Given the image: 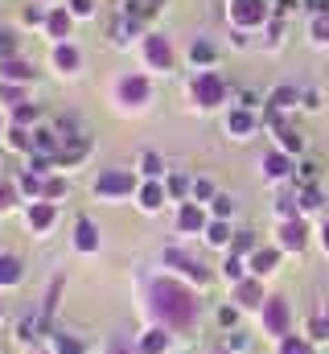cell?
<instances>
[{"label":"cell","instance_id":"cell-1","mask_svg":"<svg viewBox=\"0 0 329 354\" xmlns=\"http://www.w3.org/2000/svg\"><path fill=\"white\" fill-rule=\"evenodd\" d=\"M144 309H149L153 326H164V330L177 334V330H189V326L198 322L202 301H198L194 284H185V280H177V276H157V280H149V288H144Z\"/></svg>","mask_w":329,"mask_h":354},{"label":"cell","instance_id":"cell-2","mask_svg":"<svg viewBox=\"0 0 329 354\" xmlns=\"http://www.w3.org/2000/svg\"><path fill=\"white\" fill-rule=\"evenodd\" d=\"M259 334L272 338V342H284L292 334V305H288V297L272 292L263 301V309H259Z\"/></svg>","mask_w":329,"mask_h":354},{"label":"cell","instance_id":"cell-3","mask_svg":"<svg viewBox=\"0 0 329 354\" xmlns=\"http://www.w3.org/2000/svg\"><path fill=\"white\" fill-rule=\"evenodd\" d=\"M161 268H169L177 280H185V284H198V288H206V284L214 280V272L202 264V260H194L185 248H164V252H161Z\"/></svg>","mask_w":329,"mask_h":354},{"label":"cell","instance_id":"cell-4","mask_svg":"<svg viewBox=\"0 0 329 354\" xmlns=\"http://www.w3.org/2000/svg\"><path fill=\"white\" fill-rule=\"evenodd\" d=\"M91 189H95V198H103V202H120V198L136 194L140 185H136V174H132V169H103V174L91 181Z\"/></svg>","mask_w":329,"mask_h":354},{"label":"cell","instance_id":"cell-5","mask_svg":"<svg viewBox=\"0 0 329 354\" xmlns=\"http://www.w3.org/2000/svg\"><path fill=\"white\" fill-rule=\"evenodd\" d=\"M189 91H194V103H198V107H206V111H210V107H218V103H227V83H223L214 71H202V75L194 79V87H189Z\"/></svg>","mask_w":329,"mask_h":354},{"label":"cell","instance_id":"cell-6","mask_svg":"<svg viewBox=\"0 0 329 354\" xmlns=\"http://www.w3.org/2000/svg\"><path fill=\"white\" fill-rule=\"evenodd\" d=\"M276 248H280V252H292V256H301V252L309 248V223H305V218L280 223V227H276Z\"/></svg>","mask_w":329,"mask_h":354},{"label":"cell","instance_id":"cell-7","mask_svg":"<svg viewBox=\"0 0 329 354\" xmlns=\"http://www.w3.org/2000/svg\"><path fill=\"white\" fill-rule=\"evenodd\" d=\"M227 17H231L239 29H255V25L267 21V4H263V0H231Z\"/></svg>","mask_w":329,"mask_h":354},{"label":"cell","instance_id":"cell-8","mask_svg":"<svg viewBox=\"0 0 329 354\" xmlns=\"http://www.w3.org/2000/svg\"><path fill=\"white\" fill-rule=\"evenodd\" d=\"M115 95H120V103H124V107H144V103H149V95H153V87H149V79H144V75H124V79L115 83Z\"/></svg>","mask_w":329,"mask_h":354},{"label":"cell","instance_id":"cell-9","mask_svg":"<svg viewBox=\"0 0 329 354\" xmlns=\"http://www.w3.org/2000/svg\"><path fill=\"white\" fill-rule=\"evenodd\" d=\"M259 174L263 181H272V185H280V181H288V177L297 174V165H292V157L288 153H280V149H272L263 161H259Z\"/></svg>","mask_w":329,"mask_h":354},{"label":"cell","instance_id":"cell-10","mask_svg":"<svg viewBox=\"0 0 329 354\" xmlns=\"http://www.w3.org/2000/svg\"><path fill=\"white\" fill-rule=\"evenodd\" d=\"M140 50H144V62H149L153 71H173V46H169V37H161V33H149Z\"/></svg>","mask_w":329,"mask_h":354},{"label":"cell","instance_id":"cell-11","mask_svg":"<svg viewBox=\"0 0 329 354\" xmlns=\"http://www.w3.org/2000/svg\"><path fill=\"white\" fill-rule=\"evenodd\" d=\"M25 223H29L33 235H50L54 223H58V206H54V202H33V206L25 210Z\"/></svg>","mask_w":329,"mask_h":354},{"label":"cell","instance_id":"cell-12","mask_svg":"<svg viewBox=\"0 0 329 354\" xmlns=\"http://www.w3.org/2000/svg\"><path fill=\"white\" fill-rule=\"evenodd\" d=\"M206 227H210L206 210H202L198 202H181V210H177V231H181V235H206Z\"/></svg>","mask_w":329,"mask_h":354},{"label":"cell","instance_id":"cell-13","mask_svg":"<svg viewBox=\"0 0 329 354\" xmlns=\"http://www.w3.org/2000/svg\"><path fill=\"white\" fill-rule=\"evenodd\" d=\"M136 351L140 354H169L173 351V330H164V326H149V330H140Z\"/></svg>","mask_w":329,"mask_h":354},{"label":"cell","instance_id":"cell-14","mask_svg":"<svg viewBox=\"0 0 329 354\" xmlns=\"http://www.w3.org/2000/svg\"><path fill=\"white\" fill-rule=\"evenodd\" d=\"M280 248H259L255 256H247V272L255 276V280H267V276H276L280 272Z\"/></svg>","mask_w":329,"mask_h":354},{"label":"cell","instance_id":"cell-15","mask_svg":"<svg viewBox=\"0 0 329 354\" xmlns=\"http://www.w3.org/2000/svg\"><path fill=\"white\" fill-rule=\"evenodd\" d=\"M231 292H235V305H239L243 313H247V309H255V313H259V309H263V301H267L263 280H255V276H247L243 284H235Z\"/></svg>","mask_w":329,"mask_h":354},{"label":"cell","instance_id":"cell-16","mask_svg":"<svg viewBox=\"0 0 329 354\" xmlns=\"http://www.w3.org/2000/svg\"><path fill=\"white\" fill-rule=\"evenodd\" d=\"M41 334H54V330H50V322H46L41 313H25V317L17 322V334H12V338H17L21 346H33Z\"/></svg>","mask_w":329,"mask_h":354},{"label":"cell","instance_id":"cell-17","mask_svg":"<svg viewBox=\"0 0 329 354\" xmlns=\"http://www.w3.org/2000/svg\"><path fill=\"white\" fill-rule=\"evenodd\" d=\"M164 202H169V189H164V181H144V185L136 189V206H140L144 214H157Z\"/></svg>","mask_w":329,"mask_h":354},{"label":"cell","instance_id":"cell-18","mask_svg":"<svg viewBox=\"0 0 329 354\" xmlns=\"http://www.w3.org/2000/svg\"><path fill=\"white\" fill-rule=\"evenodd\" d=\"M223 128H227V132H231L235 140H247V136H251V132L259 128V120H255V115H251L247 107H231V115L223 120Z\"/></svg>","mask_w":329,"mask_h":354},{"label":"cell","instance_id":"cell-19","mask_svg":"<svg viewBox=\"0 0 329 354\" xmlns=\"http://www.w3.org/2000/svg\"><path fill=\"white\" fill-rule=\"evenodd\" d=\"M75 252H82V256H95L99 252V227L91 218H79L75 223Z\"/></svg>","mask_w":329,"mask_h":354},{"label":"cell","instance_id":"cell-20","mask_svg":"<svg viewBox=\"0 0 329 354\" xmlns=\"http://www.w3.org/2000/svg\"><path fill=\"white\" fill-rule=\"evenodd\" d=\"M210 248H218V252H231V239H235V231H231V223L227 218H210V227H206V235H202Z\"/></svg>","mask_w":329,"mask_h":354},{"label":"cell","instance_id":"cell-21","mask_svg":"<svg viewBox=\"0 0 329 354\" xmlns=\"http://www.w3.org/2000/svg\"><path fill=\"white\" fill-rule=\"evenodd\" d=\"M46 181L50 177L33 174V169H25V174L17 177V189H21V198H29V202H41V194H46Z\"/></svg>","mask_w":329,"mask_h":354},{"label":"cell","instance_id":"cell-22","mask_svg":"<svg viewBox=\"0 0 329 354\" xmlns=\"http://www.w3.org/2000/svg\"><path fill=\"white\" fill-rule=\"evenodd\" d=\"M218 276L235 288V284H243L251 272H247V260H239V256H231V252H227V256H223V264H218Z\"/></svg>","mask_w":329,"mask_h":354},{"label":"cell","instance_id":"cell-23","mask_svg":"<svg viewBox=\"0 0 329 354\" xmlns=\"http://www.w3.org/2000/svg\"><path fill=\"white\" fill-rule=\"evenodd\" d=\"M0 83H33V66L21 58H8L0 62Z\"/></svg>","mask_w":329,"mask_h":354},{"label":"cell","instance_id":"cell-24","mask_svg":"<svg viewBox=\"0 0 329 354\" xmlns=\"http://www.w3.org/2000/svg\"><path fill=\"white\" fill-rule=\"evenodd\" d=\"M50 354H86V342L66 334V330H54L50 334Z\"/></svg>","mask_w":329,"mask_h":354},{"label":"cell","instance_id":"cell-25","mask_svg":"<svg viewBox=\"0 0 329 354\" xmlns=\"http://www.w3.org/2000/svg\"><path fill=\"white\" fill-rule=\"evenodd\" d=\"M21 280H25L21 260H17V256H0V292H4V288H17Z\"/></svg>","mask_w":329,"mask_h":354},{"label":"cell","instance_id":"cell-26","mask_svg":"<svg viewBox=\"0 0 329 354\" xmlns=\"http://www.w3.org/2000/svg\"><path fill=\"white\" fill-rule=\"evenodd\" d=\"M79 62H82V54L70 46V41H62V46L54 50V66H58L62 75H75V71H79Z\"/></svg>","mask_w":329,"mask_h":354},{"label":"cell","instance_id":"cell-27","mask_svg":"<svg viewBox=\"0 0 329 354\" xmlns=\"http://www.w3.org/2000/svg\"><path fill=\"white\" fill-rule=\"evenodd\" d=\"M276 136H280V153H288V157L305 149V136H301L292 124H280V128H276Z\"/></svg>","mask_w":329,"mask_h":354},{"label":"cell","instance_id":"cell-28","mask_svg":"<svg viewBox=\"0 0 329 354\" xmlns=\"http://www.w3.org/2000/svg\"><path fill=\"white\" fill-rule=\"evenodd\" d=\"M255 252H259V239H255V231H235V239H231V256L247 260V256H255Z\"/></svg>","mask_w":329,"mask_h":354},{"label":"cell","instance_id":"cell-29","mask_svg":"<svg viewBox=\"0 0 329 354\" xmlns=\"http://www.w3.org/2000/svg\"><path fill=\"white\" fill-rule=\"evenodd\" d=\"M297 99H301L297 87H276L267 95V107H272V111H288V107H297Z\"/></svg>","mask_w":329,"mask_h":354},{"label":"cell","instance_id":"cell-30","mask_svg":"<svg viewBox=\"0 0 329 354\" xmlns=\"http://www.w3.org/2000/svg\"><path fill=\"white\" fill-rule=\"evenodd\" d=\"M46 29H50V37H70V29H75V17L70 12H50V21H46Z\"/></svg>","mask_w":329,"mask_h":354},{"label":"cell","instance_id":"cell-31","mask_svg":"<svg viewBox=\"0 0 329 354\" xmlns=\"http://www.w3.org/2000/svg\"><path fill=\"white\" fill-rule=\"evenodd\" d=\"M214 194H218V189H214L210 177H194V185H189V202L202 206V202H214Z\"/></svg>","mask_w":329,"mask_h":354},{"label":"cell","instance_id":"cell-32","mask_svg":"<svg viewBox=\"0 0 329 354\" xmlns=\"http://www.w3.org/2000/svg\"><path fill=\"white\" fill-rule=\"evenodd\" d=\"M239 317H243V309H239V305H218V309H214V322H218L227 334H231V330H239Z\"/></svg>","mask_w":329,"mask_h":354},{"label":"cell","instance_id":"cell-33","mask_svg":"<svg viewBox=\"0 0 329 354\" xmlns=\"http://www.w3.org/2000/svg\"><path fill=\"white\" fill-rule=\"evenodd\" d=\"M276 354H313V342L301 334H288L284 342H276Z\"/></svg>","mask_w":329,"mask_h":354},{"label":"cell","instance_id":"cell-34","mask_svg":"<svg viewBox=\"0 0 329 354\" xmlns=\"http://www.w3.org/2000/svg\"><path fill=\"white\" fill-rule=\"evenodd\" d=\"M189 62H194V66H210V62H214V46L194 37V41H189Z\"/></svg>","mask_w":329,"mask_h":354},{"label":"cell","instance_id":"cell-35","mask_svg":"<svg viewBox=\"0 0 329 354\" xmlns=\"http://www.w3.org/2000/svg\"><path fill=\"white\" fill-rule=\"evenodd\" d=\"M140 174L149 177V181H161V174H164V161L157 157V153H140Z\"/></svg>","mask_w":329,"mask_h":354},{"label":"cell","instance_id":"cell-36","mask_svg":"<svg viewBox=\"0 0 329 354\" xmlns=\"http://www.w3.org/2000/svg\"><path fill=\"white\" fill-rule=\"evenodd\" d=\"M305 338H309L313 346H317V342H329V317L326 313H317V317L309 322V334H305Z\"/></svg>","mask_w":329,"mask_h":354},{"label":"cell","instance_id":"cell-37","mask_svg":"<svg viewBox=\"0 0 329 354\" xmlns=\"http://www.w3.org/2000/svg\"><path fill=\"white\" fill-rule=\"evenodd\" d=\"M189 185H194V181H185V177H169V181H164L169 198H177V202H189Z\"/></svg>","mask_w":329,"mask_h":354},{"label":"cell","instance_id":"cell-38","mask_svg":"<svg viewBox=\"0 0 329 354\" xmlns=\"http://www.w3.org/2000/svg\"><path fill=\"white\" fill-rule=\"evenodd\" d=\"M37 115H41V111H37V107H33V103H21V107H17V111H12V128H25V124H33V120H37Z\"/></svg>","mask_w":329,"mask_h":354},{"label":"cell","instance_id":"cell-39","mask_svg":"<svg viewBox=\"0 0 329 354\" xmlns=\"http://www.w3.org/2000/svg\"><path fill=\"white\" fill-rule=\"evenodd\" d=\"M8 145L25 153V149H33V132H25V128H8Z\"/></svg>","mask_w":329,"mask_h":354},{"label":"cell","instance_id":"cell-40","mask_svg":"<svg viewBox=\"0 0 329 354\" xmlns=\"http://www.w3.org/2000/svg\"><path fill=\"white\" fill-rule=\"evenodd\" d=\"M66 194V177H50L46 181V194H41V202H58Z\"/></svg>","mask_w":329,"mask_h":354},{"label":"cell","instance_id":"cell-41","mask_svg":"<svg viewBox=\"0 0 329 354\" xmlns=\"http://www.w3.org/2000/svg\"><path fill=\"white\" fill-rule=\"evenodd\" d=\"M0 99H4L8 107H21V103H25V91L12 87V83H0Z\"/></svg>","mask_w":329,"mask_h":354},{"label":"cell","instance_id":"cell-42","mask_svg":"<svg viewBox=\"0 0 329 354\" xmlns=\"http://www.w3.org/2000/svg\"><path fill=\"white\" fill-rule=\"evenodd\" d=\"M210 210H214V218H231V214H235V202H231L227 194H214V206H210Z\"/></svg>","mask_w":329,"mask_h":354},{"label":"cell","instance_id":"cell-43","mask_svg":"<svg viewBox=\"0 0 329 354\" xmlns=\"http://www.w3.org/2000/svg\"><path fill=\"white\" fill-rule=\"evenodd\" d=\"M247 342H251V338H247L243 330H231V334H227V342H223V346H227V351H231V354H243V351H247Z\"/></svg>","mask_w":329,"mask_h":354},{"label":"cell","instance_id":"cell-44","mask_svg":"<svg viewBox=\"0 0 329 354\" xmlns=\"http://www.w3.org/2000/svg\"><path fill=\"white\" fill-rule=\"evenodd\" d=\"M17 194H21V189H17L12 181H4V177H0V210H8V206L17 202Z\"/></svg>","mask_w":329,"mask_h":354},{"label":"cell","instance_id":"cell-45","mask_svg":"<svg viewBox=\"0 0 329 354\" xmlns=\"http://www.w3.org/2000/svg\"><path fill=\"white\" fill-rule=\"evenodd\" d=\"M313 41H317V46H326V41H329V17H326V12L313 21Z\"/></svg>","mask_w":329,"mask_h":354},{"label":"cell","instance_id":"cell-46","mask_svg":"<svg viewBox=\"0 0 329 354\" xmlns=\"http://www.w3.org/2000/svg\"><path fill=\"white\" fill-rule=\"evenodd\" d=\"M12 54H17V41H12L8 33H0V62H8Z\"/></svg>","mask_w":329,"mask_h":354},{"label":"cell","instance_id":"cell-47","mask_svg":"<svg viewBox=\"0 0 329 354\" xmlns=\"http://www.w3.org/2000/svg\"><path fill=\"white\" fill-rule=\"evenodd\" d=\"M70 12H75V17H91L95 4H91V0H70Z\"/></svg>","mask_w":329,"mask_h":354},{"label":"cell","instance_id":"cell-48","mask_svg":"<svg viewBox=\"0 0 329 354\" xmlns=\"http://www.w3.org/2000/svg\"><path fill=\"white\" fill-rule=\"evenodd\" d=\"M317 243H321V252L329 256V223H321V231H317Z\"/></svg>","mask_w":329,"mask_h":354},{"label":"cell","instance_id":"cell-49","mask_svg":"<svg viewBox=\"0 0 329 354\" xmlns=\"http://www.w3.org/2000/svg\"><path fill=\"white\" fill-rule=\"evenodd\" d=\"M25 21H29V25H41L46 17H41V8H25Z\"/></svg>","mask_w":329,"mask_h":354},{"label":"cell","instance_id":"cell-50","mask_svg":"<svg viewBox=\"0 0 329 354\" xmlns=\"http://www.w3.org/2000/svg\"><path fill=\"white\" fill-rule=\"evenodd\" d=\"M305 107H309V111H317V107H321V99H317V91H305Z\"/></svg>","mask_w":329,"mask_h":354},{"label":"cell","instance_id":"cell-51","mask_svg":"<svg viewBox=\"0 0 329 354\" xmlns=\"http://www.w3.org/2000/svg\"><path fill=\"white\" fill-rule=\"evenodd\" d=\"M107 354H140V351H136V346H128V342H115Z\"/></svg>","mask_w":329,"mask_h":354},{"label":"cell","instance_id":"cell-52","mask_svg":"<svg viewBox=\"0 0 329 354\" xmlns=\"http://www.w3.org/2000/svg\"><path fill=\"white\" fill-rule=\"evenodd\" d=\"M214 354H231V351H227V346H218V351H214Z\"/></svg>","mask_w":329,"mask_h":354},{"label":"cell","instance_id":"cell-53","mask_svg":"<svg viewBox=\"0 0 329 354\" xmlns=\"http://www.w3.org/2000/svg\"><path fill=\"white\" fill-rule=\"evenodd\" d=\"M321 313H326V317H329V301H326V309H321Z\"/></svg>","mask_w":329,"mask_h":354},{"label":"cell","instance_id":"cell-54","mask_svg":"<svg viewBox=\"0 0 329 354\" xmlns=\"http://www.w3.org/2000/svg\"><path fill=\"white\" fill-rule=\"evenodd\" d=\"M29 354H50V351H29Z\"/></svg>","mask_w":329,"mask_h":354},{"label":"cell","instance_id":"cell-55","mask_svg":"<svg viewBox=\"0 0 329 354\" xmlns=\"http://www.w3.org/2000/svg\"><path fill=\"white\" fill-rule=\"evenodd\" d=\"M0 317H4V305H0Z\"/></svg>","mask_w":329,"mask_h":354}]
</instances>
